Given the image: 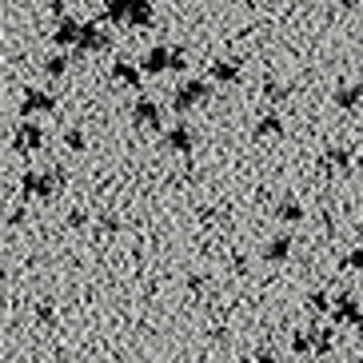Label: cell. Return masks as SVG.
Here are the masks:
<instances>
[{"label":"cell","instance_id":"2","mask_svg":"<svg viewBox=\"0 0 363 363\" xmlns=\"http://www.w3.org/2000/svg\"><path fill=\"white\" fill-rule=\"evenodd\" d=\"M203 100H208V84H203V80H188V84L176 88V96H172V108H176V112H188V108L203 104Z\"/></svg>","mask_w":363,"mask_h":363},{"label":"cell","instance_id":"11","mask_svg":"<svg viewBox=\"0 0 363 363\" xmlns=\"http://www.w3.org/2000/svg\"><path fill=\"white\" fill-rule=\"evenodd\" d=\"M168 148L188 152V148H192V132L184 128V124H180V128H172V132H168Z\"/></svg>","mask_w":363,"mask_h":363},{"label":"cell","instance_id":"14","mask_svg":"<svg viewBox=\"0 0 363 363\" xmlns=\"http://www.w3.org/2000/svg\"><path fill=\"white\" fill-rule=\"evenodd\" d=\"M291 347H296L299 355H311V340H308V331H299L296 340H291Z\"/></svg>","mask_w":363,"mask_h":363},{"label":"cell","instance_id":"10","mask_svg":"<svg viewBox=\"0 0 363 363\" xmlns=\"http://www.w3.org/2000/svg\"><path fill=\"white\" fill-rule=\"evenodd\" d=\"M168 65H172V52H168V48H152L148 60H144V68H148V72H164Z\"/></svg>","mask_w":363,"mask_h":363},{"label":"cell","instance_id":"1","mask_svg":"<svg viewBox=\"0 0 363 363\" xmlns=\"http://www.w3.org/2000/svg\"><path fill=\"white\" fill-rule=\"evenodd\" d=\"M331 323L335 328H363V303L355 299V291H340L331 299Z\"/></svg>","mask_w":363,"mask_h":363},{"label":"cell","instance_id":"6","mask_svg":"<svg viewBox=\"0 0 363 363\" xmlns=\"http://www.w3.org/2000/svg\"><path fill=\"white\" fill-rule=\"evenodd\" d=\"M276 212H279L284 224H299V220H303V203H299L296 196H284V203H279Z\"/></svg>","mask_w":363,"mask_h":363},{"label":"cell","instance_id":"17","mask_svg":"<svg viewBox=\"0 0 363 363\" xmlns=\"http://www.w3.org/2000/svg\"><path fill=\"white\" fill-rule=\"evenodd\" d=\"M359 363H363V359H359Z\"/></svg>","mask_w":363,"mask_h":363},{"label":"cell","instance_id":"12","mask_svg":"<svg viewBox=\"0 0 363 363\" xmlns=\"http://www.w3.org/2000/svg\"><path fill=\"white\" fill-rule=\"evenodd\" d=\"M136 124H148V128H156V124H160V108L144 100V104L136 108Z\"/></svg>","mask_w":363,"mask_h":363},{"label":"cell","instance_id":"16","mask_svg":"<svg viewBox=\"0 0 363 363\" xmlns=\"http://www.w3.org/2000/svg\"><path fill=\"white\" fill-rule=\"evenodd\" d=\"M256 363H284V359H279V355L276 352H264V355H259V359Z\"/></svg>","mask_w":363,"mask_h":363},{"label":"cell","instance_id":"4","mask_svg":"<svg viewBox=\"0 0 363 363\" xmlns=\"http://www.w3.org/2000/svg\"><path fill=\"white\" fill-rule=\"evenodd\" d=\"M291 256V235H276L272 244H264V259L267 264H284Z\"/></svg>","mask_w":363,"mask_h":363},{"label":"cell","instance_id":"15","mask_svg":"<svg viewBox=\"0 0 363 363\" xmlns=\"http://www.w3.org/2000/svg\"><path fill=\"white\" fill-rule=\"evenodd\" d=\"M347 267H355V272H363V244L355 247L352 256H347Z\"/></svg>","mask_w":363,"mask_h":363},{"label":"cell","instance_id":"7","mask_svg":"<svg viewBox=\"0 0 363 363\" xmlns=\"http://www.w3.org/2000/svg\"><path fill=\"white\" fill-rule=\"evenodd\" d=\"M323 164H328V172H347V164H352V152H347V148H328Z\"/></svg>","mask_w":363,"mask_h":363},{"label":"cell","instance_id":"5","mask_svg":"<svg viewBox=\"0 0 363 363\" xmlns=\"http://www.w3.org/2000/svg\"><path fill=\"white\" fill-rule=\"evenodd\" d=\"M308 340H311V355H323V352H331L335 331L331 328H308Z\"/></svg>","mask_w":363,"mask_h":363},{"label":"cell","instance_id":"9","mask_svg":"<svg viewBox=\"0 0 363 363\" xmlns=\"http://www.w3.org/2000/svg\"><path fill=\"white\" fill-rule=\"evenodd\" d=\"M212 76L220 80V84H232V80H240V65H232V60H216Z\"/></svg>","mask_w":363,"mask_h":363},{"label":"cell","instance_id":"8","mask_svg":"<svg viewBox=\"0 0 363 363\" xmlns=\"http://www.w3.org/2000/svg\"><path fill=\"white\" fill-rule=\"evenodd\" d=\"M279 132H284V120H279V116H264L256 124V136L259 140H279Z\"/></svg>","mask_w":363,"mask_h":363},{"label":"cell","instance_id":"3","mask_svg":"<svg viewBox=\"0 0 363 363\" xmlns=\"http://www.w3.org/2000/svg\"><path fill=\"white\" fill-rule=\"evenodd\" d=\"M335 104L343 108V112H355V108L363 104V84H343V88H335Z\"/></svg>","mask_w":363,"mask_h":363},{"label":"cell","instance_id":"13","mask_svg":"<svg viewBox=\"0 0 363 363\" xmlns=\"http://www.w3.org/2000/svg\"><path fill=\"white\" fill-rule=\"evenodd\" d=\"M308 303H311V311H331V299L323 296V291H311V299H308Z\"/></svg>","mask_w":363,"mask_h":363}]
</instances>
